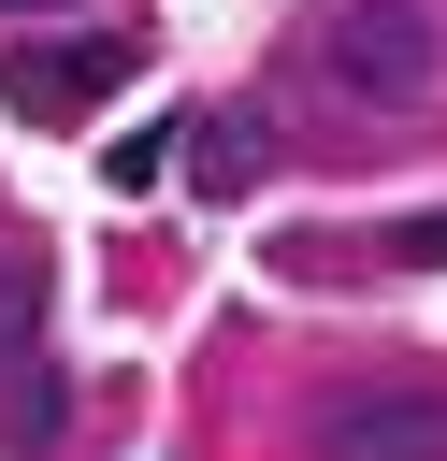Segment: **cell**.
<instances>
[{"mask_svg":"<svg viewBox=\"0 0 447 461\" xmlns=\"http://www.w3.org/2000/svg\"><path fill=\"white\" fill-rule=\"evenodd\" d=\"M260 158H274V144H260V130H202V187H245V173H260Z\"/></svg>","mask_w":447,"mask_h":461,"instance_id":"cell-6","label":"cell"},{"mask_svg":"<svg viewBox=\"0 0 447 461\" xmlns=\"http://www.w3.org/2000/svg\"><path fill=\"white\" fill-rule=\"evenodd\" d=\"M0 86H14V115H87L101 86H130V29H72V43H0Z\"/></svg>","mask_w":447,"mask_h":461,"instance_id":"cell-2","label":"cell"},{"mask_svg":"<svg viewBox=\"0 0 447 461\" xmlns=\"http://www.w3.org/2000/svg\"><path fill=\"white\" fill-rule=\"evenodd\" d=\"M389 259H418V274H433V259H447V216H404V230H389Z\"/></svg>","mask_w":447,"mask_h":461,"instance_id":"cell-7","label":"cell"},{"mask_svg":"<svg viewBox=\"0 0 447 461\" xmlns=\"http://www.w3.org/2000/svg\"><path fill=\"white\" fill-rule=\"evenodd\" d=\"M317 461H447V403H346Z\"/></svg>","mask_w":447,"mask_h":461,"instance_id":"cell-3","label":"cell"},{"mask_svg":"<svg viewBox=\"0 0 447 461\" xmlns=\"http://www.w3.org/2000/svg\"><path fill=\"white\" fill-rule=\"evenodd\" d=\"M101 173H115V202H130V187H159V173H173V130H130V144H115Z\"/></svg>","mask_w":447,"mask_h":461,"instance_id":"cell-5","label":"cell"},{"mask_svg":"<svg viewBox=\"0 0 447 461\" xmlns=\"http://www.w3.org/2000/svg\"><path fill=\"white\" fill-rule=\"evenodd\" d=\"M0 14H58V0H0Z\"/></svg>","mask_w":447,"mask_h":461,"instance_id":"cell-8","label":"cell"},{"mask_svg":"<svg viewBox=\"0 0 447 461\" xmlns=\"http://www.w3.org/2000/svg\"><path fill=\"white\" fill-rule=\"evenodd\" d=\"M317 72H332L346 101H375V115H404V101H433L447 43H433L418 0H332V14H317Z\"/></svg>","mask_w":447,"mask_h":461,"instance_id":"cell-1","label":"cell"},{"mask_svg":"<svg viewBox=\"0 0 447 461\" xmlns=\"http://www.w3.org/2000/svg\"><path fill=\"white\" fill-rule=\"evenodd\" d=\"M29 331H43V274L0 245V346H29Z\"/></svg>","mask_w":447,"mask_h":461,"instance_id":"cell-4","label":"cell"}]
</instances>
